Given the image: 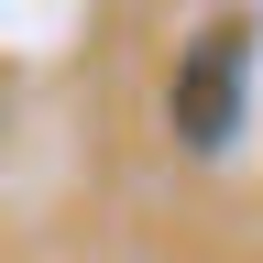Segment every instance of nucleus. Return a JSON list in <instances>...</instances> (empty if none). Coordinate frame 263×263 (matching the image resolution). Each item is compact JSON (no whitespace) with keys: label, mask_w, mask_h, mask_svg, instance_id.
I'll list each match as a JSON object with an SVG mask.
<instances>
[{"label":"nucleus","mask_w":263,"mask_h":263,"mask_svg":"<svg viewBox=\"0 0 263 263\" xmlns=\"http://www.w3.org/2000/svg\"><path fill=\"white\" fill-rule=\"evenodd\" d=\"M241 66H252V22H241V11H219V22L176 55V88H164V121H176V143L219 154L230 132H241Z\"/></svg>","instance_id":"nucleus-1"}]
</instances>
